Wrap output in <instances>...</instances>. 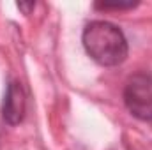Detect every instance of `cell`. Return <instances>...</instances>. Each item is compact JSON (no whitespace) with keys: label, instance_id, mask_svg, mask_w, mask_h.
Instances as JSON below:
<instances>
[{"label":"cell","instance_id":"cell-5","mask_svg":"<svg viewBox=\"0 0 152 150\" xmlns=\"http://www.w3.org/2000/svg\"><path fill=\"white\" fill-rule=\"evenodd\" d=\"M34 7H36V4H18V9L25 11V14H28L30 9H34Z\"/></svg>","mask_w":152,"mask_h":150},{"label":"cell","instance_id":"cell-3","mask_svg":"<svg viewBox=\"0 0 152 150\" xmlns=\"http://www.w3.org/2000/svg\"><path fill=\"white\" fill-rule=\"evenodd\" d=\"M27 111V95L20 81L12 79L9 81L4 95V104H2V117L9 125H18L23 122Z\"/></svg>","mask_w":152,"mask_h":150},{"label":"cell","instance_id":"cell-1","mask_svg":"<svg viewBox=\"0 0 152 150\" xmlns=\"http://www.w3.org/2000/svg\"><path fill=\"white\" fill-rule=\"evenodd\" d=\"M87 55L103 67L120 66L129 53L124 32L110 21H90L81 34Z\"/></svg>","mask_w":152,"mask_h":150},{"label":"cell","instance_id":"cell-2","mask_svg":"<svg viewBox=\"0 0 152 150\" xmlns=\"http://www.w3.org/2000/svg\"><path fill=\"white\" fill-rule=\"evenodd\" d=\"M124 104L134 118L152 122V74L136 73L124 87Z\"/></svg>","mask_w":152,"mask_h":150},{"label":"cell","instance_id":"cell-4","mask_svg":"<svg viewBox=\"0 0 152 150\" xmlns=\"http://www.w3.org/2000/svg\"><path fill=\"white\" fill-rule=\"evenodd\" d=\"M138 5V2H103V4H96V9H101V11H110V9H113V11H122V9H133V7H136Z\"/></svg>","mask_w":152,"mask_h":150}]
</instances>
